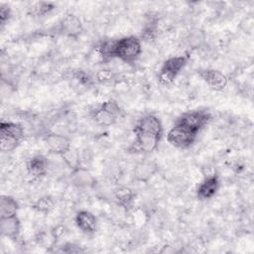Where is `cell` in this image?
Masks as SVG:
<instances>
[{
	"mask_svg": "<svg viewBox=\"0 0 254 254\" xmlns=\"http://www.w3.org/2000/svg\"><path fill=\"white\" fill-rule=\"evenodd\" d=\"M142 54L141 40L136 36H126L114 40L113 58L123 63H135Z\"/></svg>",
	"mask_w": 254,
	"mask_h": 254,
	"instance_id": "1",
	"label": "cell"
},
{
	"mask_svg": "<svg viewBox=\"0 0 254 254\" xmlns=\"http://www.w3.org/2000/svg\"><path fill=\"white\" fill-rule=\"evenodd\" d=\"M188 61L189 58L187 56H177L167 59L159 70L158 79L160 84L164 86L171 85L186 66Z\"/></svg>",
	"mask_w": 254,
	"mask_h": 254,
	"instance_id": "2",
	"label": "cell"
},
{
	"mask_svg": "<svg viewBox=\"0 0 254 254\" xmlns=\"http://www.w3.org/2000/svg\"><path fill=\"white\" fill-rule=\"evenodd\" d=\"M196 137L197 133L179 123H175L167 134V140L170 145L178 149L190 148L194 143Z\"/></svg>",
	"mask_w": 254,
	"mask_h": 254,
	"instance_id": "3",
	"label": "cell"
},
{
	"mask_svg": "<svg viewBox=\"0 0 254 254\" xmlns=\"http://www.w3.org/2000/svg\"><path fill=\"white\" fill-rule=\"evenodd\" d=\"M210 119L211 116L207 111L192 110L185 112L182 115H180L176 123H179L198 134L204 127H206Z\"/></svg>",
	"mask_w": 254,
	"mask_h": 254,
	"instance_id": "4",
	"label": "cell"
},
{
	"mask_svg": "<svg viewBox=\"0 0 254 254\" xmlns=\"http://www.w3.org/2000/svg\"><path fill=\"white\" fill-rule=\"evenodd\" d=\"M133 132L135 134V140L131 147L135 153L150 154L157 150L162 137L143 132Z\"/></svg>",
	"mask_w": 254,
	"mask_h": 254,
	"instance_id": "5",
	"label": "cell"
},
{
	"mask_svg": "<svg viewBox=\"0 0 254 254\" xmlns=\"http://www.w3.org/2000/svg\"><path fill=\"white\" fill-rule=\"evenodd\" d=\"M220 187L219 177L216 174L206 175L196 188V196L199 200L212 198L218 191Z\"/></svg>",
	"mask_w": 254,
	"mask_h": 254,
	"instance_id": "6",
	"label": "cell"
},
{
	"mask_svg": "<svg viewBox=\"0 0 254 254\" xmlns=\"http://www.w3.org/2000/svg\"><path fill=\"white\" fill-rule=\"evenodd\" d=\"M133 131L153 134L162 137L164 129L159 117L154 114H146L138 119Z\"/></svg>",
	"mask_w": 254,
	"mask_h": 254,
	"instance_id": "7",
	"label": "cell"
},
{
	"mask_svg": "<svg viewBox=\"0 0 254 254\" xmlns=\"http://www.w3.org/2000/svg\"><path fill=\"white\" fill-rule=\"evenodd\" d=\"M198 74L202 80L215 91L223 90L228 83L227 76L222 71L215 68L201 69L198 71Z\"/></svg>",
	"mask_w": 254,
	"mask_h": 254,
	"instance_id": "8",
	"label": "cell"
},
{
	"mask_svg": "<svg viewBox=\"0 0 254 254\" xmlns=\"http://www.w3.org/2000/svg\"><path fill=\"white\" fill-rule=\"evenodd\" d=\"M45 142L49 148V150L59 156L64 155L71 148V143L69 138H67L64 134L49 132L45 136Z\"/></svg>",
	"mask_w": 254,
	"mask_h": 254,
	"instance_id": "9",
	"label": "cell"
},
{
	"mask_svg": "<svg viewBox=\"0 0 254 254\" xmlns=\"http://www.w3.org/2000/svg\"><path fill=\"white\" fill-rule=\"evenodd\" d=\"M59 30L64 36L76 39L82 33L83 26L77 16L73 14H67L61 20Z\"/></svg>",
	"mask_w": 254,
	"mask_h": 254,
	"instance_id": "10",
	"label": "cell"
},
{
	"mask_svg": "<svg viewBox=\"0 0 254 254\" xmlns=\"http://www.w3.org/2000/svg\"><path fill=\"white\" fill-rule=\"evenodd\" d=\"M0 232L4 237L15 242L19 241L21 234V221L18 214L0 217Z\"/></svg>",
	"mask_w": 254,
	"mask_h": 254,
	"instance_id": "11",
	"label": "cell"
},
{
	"mask_svg": "<svg viewBox=\"0 0 254 254\" xmlns=\"http://www.w3.org/2000/svg\"><path fill=\"white\" fill-rule=\"evenodd\" d=\"M74 221L78 229L85 234H92L96 231L97 219L95 215L89 210H78L75 214Z\"/></svg>",
	"mask_w": 254,
	"mask_h": 254,
	"instance_id": "12",
	"label": "cell"
},
{
	"mask_svg": "<svg viewBox=\"0 0 254 254\" xmlns=\"http://www.w3.org/2000/svg\"><path fill=\"white\" fill-rule=\"evenodd\" d=\"M27 173L32 178L38 179L41 178L48 173L49 162L48 159L44 155H35L30 158L26 165Z\"/></svg>",
	"mask_w": 254,
	"mask_h": 254,
	"instance_id": "13",
	"label": "cell"
},
{
	"mask_svg": "<svg viewBox=\"0 0 254 254\" xmlns=\"http://www.w3.org/2000/svg\"><path fill=\"white\" fill-rule=\"evenodd\" d=\"M113 197L119 206L124 208L125 211H129L135 200V192L129 187L119 186L114 189Z\"/></svg>",
	"mask_w": 254,
	"mask_h": 254,
	"instance_id": "14",
	"label": "cell"
},
{
	"mask_svg": "<svg viewBox=\"0 0 254 254\" xmlns=\"http://www.w3.org/2000/svg\"><path fill=\"white\" fill-rule=\"evenodd\" d=\"M158 171V165L153 160H143L134 168V178L138 182H148Z\"/></svg>",
	"mask_w": 254,
	"mask_h": 254,
	"instance_id": "15",
	"label": "cell"
},
{
	"mask_svg": "<svg viewBox=\"0 0 254 254\" xmlns=\"http://www.w3.org/2000/svg\"><path fill=\"white\" fill-rule=\"evenodd\" d=\"M91 119L101 127H109L117 121V117L110 114L108 111L104 110L101 106H98L91 112Z\"/></svg>",
	"mask_w": 254,
	"mask_h": 254,
	"instance_id": "16",
	"label": "cell"
},
{
	"mask_svg": "<svg viewBox=\"0 0 254 254\" xmlns=\"http://www.w3.org/2000/svg\"><path fill=\"white\" fill-rule=\"evenodd\" d=\"M18 201L10 195H2L0 198V217L15 215L19 210Z\"/></svg>",
	"mask_w": 254,
	"mask_h": 254,
	"instance_id": "17",
	"label": "cell"
},
{
	"mask_svg": "<svg viewBox=\"0 0 254 254\" xmlns=\"http://www.w3.org/2000/svg\"><path fill=\"white\" fill-rule=\"evenodd\" d=\"M0 133L4 134H9L12 135L20 140L23 141L25 137V132H24V127L16 122L12 121H4L2 120L0 123Z\"/></svg>",
	"mask_w": 254,
	"mask_h": 254,
	"instance_id": "18",
	"label": "cell"
},
{
	"mask_svg": "<svg viewBox=\"0 0 254 254\" xmlns=\"http://www.w3.org/2000/svg\"><path fill=\"white\" fill-rule=\"evenodd\" d=\"M56 202L55 199L53 198V196L51 195H43L41 197H39L32 205V207L40 213L43 214H49L54 208H55Z\"/></svg>",
	"mask_w": 254,
	"mask_h": 254,
	"instance_id": "19",
	"label": "cell"
},
{
	"mask_svg": "<svg viewBox=\"0 0 254 254\" xmlns=\"http://www.w3.org/2000/svg\"><path fill=\"white\" fill-rule=\"evenodd\" d=\"M22 140L9 135L0 133V150L2 152H12L19 147Z\"/></svg>",
	"mask_w": 254,
	"mask_h": 254,
	"instance_id": "20",
	"label": "cell"
},
{
	"mask_svg": "<svg viewBox=\"0 0 254 254\" xmlns=\"http://www.w3.org/2000/svg\"><path fill=\"white\" fill-rule=\"evenodd\" d=\"M55 9V5L52 2H36L32 5L31 13L35 16H45Z\"/></svg>",
	"mask_w": 254,
	"mask_h": 254,
	"instance_id": "21",
	"label": "cell"
},
{
	"mask_svg": "<svg viewBox=\"0 0 254 254\" xmlns=\"http://www.w3.org/2000/svg\"><path fill=\"white\" fill-rule=\"evenodd\" d=\"M65 163V165L72 171H75L79 168V156L77 153L70 148L67 152H65L64 155L61 156Z\"/></svg>",
	"mask_w": 254,
	"mask_h": 254,
	"instance_id": "22",
	"label": "cell"
},
{
	"mask_svg": "<svg viewBox=\"0 0 254 254\" xmlns=\"http://www.w3.org/2000/svg\"><path fill=\"white\" fill-rule=\"evenodd\" d=\"M94 80L99 83H110L116 80V74L109 68L98 69L94 73Z\"/></svg>",
	"mask_w": 254,
	"mask_h": 254,
	"instance_id": "23",
	"label": "cell"
},
{
	"mask_svg": "<svg viewBox=\"0 0 254 254\" xmlns=\"http://www.w3.org/2000/svg\"><path fill=\"white\" fill-rule=\"evenodd\" d=\"M100 106H101L104 110L108 111L110 114L116 116L117 118H118V117L120 116V114H121V108H120L119 104L117 103L116 100H114V99H112V98H110V99H108V100L102 102V103L100 104Z\"/></svg>",
	"mask_w": 254,
	"mask_h": 254,
	"instance_id": "24",
	"label": "cell"
},
{
	"mask_svg": "<svg viewBox=\"0 0 254 254\" xmlns=\"http://www.w3.org/2000/svg\"><path fill=\"white\" fill-rule=\"evenodd\" d=\"M11 17V9L7 5H1L0 6V23L1 26H4L5 23L10 19Z\"/></svg>",
	"mask_w": 254,
	"mask_h": 254,
	"instance_id": "25",
	"label": "cell"
}]
</instances>
